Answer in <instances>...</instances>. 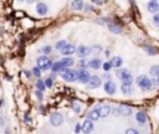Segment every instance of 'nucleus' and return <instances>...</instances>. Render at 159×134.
<instances>
[{"label":"nucleus","instance_id":"nucleus-1","mask_svg":"<svg viewBox=\"0 0 159 134\" xmlns=\"http://www.w3.org/2000/svg\"><path fill=\"white\" fill-rule=\"evenodd\" d=\"M135 83H137V86L140 87L143 91H149V89H152V87H153L152 79H149V78H148L147 76H144V74L138 76L137 79H135Z\"/></svg>","mask_w":159,"mask_h":134},{"label":"nucleus","instance_id":"nucleus-2","mask_svg":"<svg viewBox=\"0 0 159 134\" xmlns=\"http://www.w3.org/2000/svg\"><path fill=\"white\" fill-rule=\"evenodd\" d=\"M61 77H62L66 82H75V81L78 79V72H76L75 69L66 68V69L61 73Z\"/></svg>","mask_w":159,"mask_h":134},{"label":"nucleus","instance_id":"nucleus-3","mask_svg":"<svg viewBox=\"0 0 159 134\" xmlns=\"http://www.w3.org/2000/svg\"><path fill=\"white\" fill-rule=\"evenodd\" d=\"M37 67H40V69L46 71V69H48V68L52 67V62H51V60L48 57L41 56V57L37 58Z\"/></svg>","mask_w":159,"mask_h":134},{"label":"nucleus","instance_id":"nucleus-4","mask_svg":"<svg viewBox=\"0 0 159 134\" xmlns=\"http://www.w3.org/2000/svg\"><path fill=\"white\" fill-rule=\"evenodd\" d=\"M117 73H118V76H119V78L122 79L123 83H132L133 77H132V73H130L128 69L122 68V69H118Z\"/></svg>","mask_w":159,"mask_h":134},{"label":"nucleus","instance_id":"nucleus-5","mask_svg":"<svg viewBox=\"0 0 159 134\" xmlns=\"http://www.w3.org/2000/svg\"><path fill=\"white\" fill-rule=\"evenodd\" d=\"M50 123H51V125H53V127H60V125L63 123V117H62V114L58 113V112L52 113V114L50 115Z\"/></svg>","mask_w":159,"mask_h":134},{"label":"nucleus","instance_id":"nucleus-6","mask_svg":"<svg viewBox=\"0 0 159 134\" xmlns=\"http://www.w3.org/2000/svg\"><path fill=\"white\" fill-rule=\"evenodd\" d=\"M101 84H102V79H101L99 76H91V77H89V81H88L89 88L96 89V88L101 87Z\"/></svg>","mask_w":159,"mask_h":134},{"label":"nucleus","instance_id":"nucleus-7","mask_svg":"<svg viewBox=\"0 0 159 134\" xmlns=\"http://www.w3.org/2000/svg\"><path fill=\"white\" fill-rule=\"evenodd\" d=\"M149 73L153 76V79H152V82H153V84L154 86H158L159 84V66H152V68L149 69Z\"/></svg>","mask_w":159,"mask_h":134},{"label":"nucleus","instance_id":"nucleus-8","mask_svg":"<svg viewBox=\"0 0 159 134\" xmlns=\"http://www.w3.org/2000/svg\"><path fill=\"white\" fill-rule=\"evenodd\" d=\"M93 128H94L93 122H92L91 119H88V118L82 123V132H83L84 134H89V133H92Z\"/></svg>","mask_w":159,"mask_h":134},{"label":"nucleus","instance_id":"nucleus-9","mask_svg":"<svg viewBox=\"0 0 159 134\" xmlns=\"http://www.w3.org/2000/svg\"><path fill=\"white\" fill-rule=\"evenodd\" d=\"M91 52H92V51H91V48H89V47H87V46H83V45L76 48V53H77V55H78V57H81V58H84V57H86V56H88Z\"/></svg>","mask_w":159,"mask_h":134},{"label":"nucleus","instance_id":"nucleus-10","mask_svg":"<svg viewBox=\"0 0 159 134\" xmlns=\"http://www.w3.org/2000/svg\"><path fill=\"white\" fill-rule=\"evenodd\" d=\"M104 92L107 93V94H114L116 93V91H117V86L112 82V81H107L106 83H104Z\"/></svg>","mask_w":159,"mask_h":134},{"label":"nucleus","instance_id":"nucleus-11","mask_svg":"<svg viewBox=\"0 0 159 134\" xmlns=\"http://www.w3.org/2000/svg\"><path fill=\"white\" fill-rule=\"evenodd\" d=\"M117 112H118L120 115L127 117V115H130V113H132V108H130L129 105H127V104H120V105L117 107Z\"/></svg>","mask_w":159,"mask_h":134},{"label":"nucleus","instance_id":"nucleus-12","mask_svg":"<svg viewBox=\"0 0 159 134\" xmlns=\"http://www.w3.org/2000/svg\"><path fill=\"white\" fill-rule=\"evenodd\" d=\"M61 52H62V55H65V56H70V55H72V53L76 52V47H75L73 45H71V43H66V45L61 48Z\"/></svg>","mask_w":159,"mask_h":134},{"label":"nucleus","instance_id":"nucleus-13","mask_svg":"<svg viewBox=\"0 0 159 134\" xmlns=\"http://www.w3.org/2000/svg\"><path fill=\"white\" fill-rule=\"evenodd\" d=\"M111 110H112V108H111L109 105H106V104H103V105H99V107L97 108V112H98L99 117H102V118L107 117V115L111 113Z\"/></svg>","mask_w":159,"mask_h":134},{"label":"nucleus","instance_id":"nucleus-14","mask_svg":"<svg viewBox=\"0 0 159 134\" xmlns=\"http://www.w3.org/2000/svg\"><path fill=\"white\" fill-rule=\"evenodd\" d=\"M89 73L86 71V69H81V71H78V81L81 82V83H88V81H89Z\"/></svg>","mask_w":159,"mask_h":134},{"label":"nucleus","instance_id":"nucleus-15","mask_svg":"<svg viewBox=\"0 0 159 134\" xmlns=\"http://www.w3.org/2000/svg\"><path fill=\"white\" fill-rule=\"evenodd\" d=\"M102 65H103V63L101 62L99 58H92V60L88 62V67H91V68H93V69H98V68H101Z\"/></svg>","mask_w":159,"mask_h":134},{"label":"nucleus","instance_id":"nucleus-16","mask_svg":"<svg viewBox=\"0 0 159 134\" xmlns=\"http://www.w3.org/2000/svg\"><path fill=\"white\" fill-rule=\"evenodd\" d=\"M148 11L149 12H153V14H157L159 11V4L157 1H149L148 2Z\"/></svg>","mask_w":159,"mask_h":134},{"label":"nucleus","instance_id":"nucleus-17","mask_svg":"<svg viewBox=\"0 0 159 134\" xmlns=\"http://www.w3.org/2000/svg\"><path fill=\"white\" fill-rule=\"evenodd\" d=\"M108 29L113 34H120L122 32V26L118 24H114V22H108Z\"/></svg>","mask_w":159,"mask_h":134},{"label":"nucleus","instance_id":"nucleus-18","mask_svg":"<svg viewBox=\"0 0 159 134\" xmlns=\"http://www.w3.org/2000/svg\"><path fill=\"white\" fill-rule=\"evenodd\" d=\"M111 63H112V66H113V67L119 68V67H122V65H123V60H122V57L116 56V57H112Z\"/></svg>","mask_w":159,"mask_h":134},{"label":"nucleus","instance_id":"nucleus-19","mask_svg":"<svg viewBox=\"0 0 159 134\" xmlns=\"http://www.w3.org/2000/svg\"><path fill=\"white\" fill-rule=\"evenodd\" d=\"M135 120L139 123V124H144L147 122V114L144 112H138L135 114Z\"/></svg>","mask_w":159,"mask_h":134},{"label":"nucleus","instance_id":"nucleus-20","mask_svg":"<svg viewBox=\"0 0 159 134\" xmlns=\"http://www.w3.org/2000/svg\"><path fill=\"white\" fill-rule=\"evenodd\" d=\"M36 11H37V14H40V15H46V14H47V6H46L43 2H39L37 6H36Z\"/></svg>","mask_w":159,"mask_h":134},{"label":"nucleus","instance_id":"nucleus-21","mask_svg":"<svg viewBox=\"0 0 159 134\" xmlns=\"http://www.w3.org/2000/svg\"><path fill=\"white\" fill-rule=\"evenodd\" d=\"M120 91L123 94H130L132 93V83H122Z\"/></svg>","mask_w":159,"mask_h":134},{"label":"nucleus","instance_id":"nucleus-22","mask_svg":"<svg viewBox=\"0 0 159 134\" xmlns=\"http://www.w3.org/2000/svg\"><path fill=\"white\" fill-rule=\"evenodd\" d=\"M87 117H88V119H91L92 122H94V120H98V119H99V114H98L97 109H91V110L88 112Z\"/></svg>","mask_w":159,"mask_h":134},{"label":"nucleus","instance_id":"nucleus-23","mask_svg":"<svg viewBox=\"0 0 159 134\" xmlns=\"http://www.w3.org/2000/svg\"><path fill=\"white\" fill-rule=\"evenodd\" d=\"M71 7L73 10H82L83 7V1L82 0H73L72 4H71Z\"/></svg>","mask_w":159,"mask_h":134},{"label":"nucleus","instance_id":"nucleus-24","mask_svg":"<svg viewBox=\"0 0 159 134\" xmlns=\"http://www.w3.org/2000/svg\"><path fill=\"white\" fill-rule=\"evenodd\" d=\"M60 62H61V65H62L63 67H66V68H67V67H71V66L73 65V60H72L71 57H65V58H62Z\"/></svg>","mask_w":159,"mask_h":134},{"label":"nucleus","instance_id":"nucleus-25","mask_svg":"<svg viewBox=\"0 0 159 134\" xmlns=\"http://www.w3.org/2000/svg\"><path fill=\"white\" fill-rule=\"evenodd\" d=\"M144 50H145V52L149 53V55H157V53H158V50H157L155 47H153V46H149V45L144 46Z\"/></svg>","mask_w":159,"mask_h":134},{"label":"nucleus","instance_id":"nucleus-26","mask_svg":"<svg viewBox=\"0 0 159 134\" xmlns=\"http://www.w3.org/2000/svg\"><path fill=\"white\" fill-rule=\"evenodd\" d=\"M81 108H82V107H81V104H80L78 102H76V100L72 102V109H73L75 113H80V112H81Z\"/></svg>","mask_w":159,"mask_h":134},{"label":"nucleus","instance_id":"nucleus-27","mask_svg":"<svg viewBox=\"0 0 159 134\" xmlns=\"http://www.w3.org/2000/svg\"><path fill=\"white\" fill-rule=\"evenodd\" d=\"M36 87H37V89H39V91H41V92H42V91L46 88V86H45V82H43V81H41V79H39V81H37V83H36Z\"/></svg>","mask_w":159,"mask_h":134},{"label":"nucleus","instance_id":"nucleus-28","mask_svg":"<svg viewBox=\"0 0 159 134\" xmlns=\"http://www.w3.org/2000/svg\"><path fill=\"white\" fill-rule=\"evenodd\" d=\"M87 66H88V62H86V60H84V58H82V60H80V61H78V67H80L81 69H84Z\"/></svg>","mask_w":159,"mask_h":134},{"label":"nucleus","instance_id":"nucleus-29","mask_svg":"<svg viewBox=\"0 0 159 134\" xmlns=\"http://www.w3.org/2000/svg\"><path fill=\"white\" fill-rule=\"evenodd\" d=\"M102 67H103V69H104L106 72H108L113 66H112V63H111V62H108V61H107V62H104V63L102 65Z\"/></svg>","mask_w":159,"mask_h":134},{"label":"nucleus","instance_id":"nucleus-30","mask_svg":"<svg viewBox=\"0 0 159 134\" xmlns=\"http://www.w3.org/2000/svg\"><path fill=\"white\" fill-rule=\"evenodd\" d=\"M153 22H154L155 26L159 27V11H158L157 14H154V16H153Z\"/></svg>","mask_w":159,"mask_h":134},{"label":"nucleus","instance_id":"nucleus-31","mask_svg":"<svg viewBox=\"0 0 159 134\" xmlns=\"http://www.w3.org/2000/svg\"><path fill=\"white\" fill-rule=\"evenodd\" d=\"M52 84H53V79H52V77H48V78L45 81V86L50 88V87H52Z\"/></svg>","mask_w":159,"mask_h":134},{"label":"nucleus","instance_id":"nucleus-32","mask_svg":"<svg viewBox=\"0 0 159 134\" xmlns=\"http://www.w3.org/2000/svg\"><path fill=\"white\" fill-rule=\"evenodd\" d=\"M65 45H66V41H63V40H61V41H58V42L56 43V46H55V47H56L57 50H61V48H62V47H63Z\"/></svg>","mask_w":159,"mask_h":134},{"label":"nucleus","instance_id":"nucleus-33","mask_svg":"<svg viewBox=\"0 0 159 134\" xmlns=\"http://www.w3.org/2000/svg\"><path fill=\"white\" fill-rule=\"evenodd\" d=\"M32 73H34L36 77H40V76H41V69H40V67H34Z\"/></svg>","mask_w":159,"mask_h":134},{"label":"nucleus","instance_id":"nucleus-34","mask_svg":"<svg viewBox=\"0 0 159 134\" xmlns=\"http://www.w3.org/2000/svg\"><path fill=\"white\" fill-rule=\"evenodd\" d=\"M91 51H92V52L98 53V52H101V51H102V47H101V46H98V45H94V46H93V48H91Z\"/></svg>","mask_w":159,"mask_h":134},{"label":"nucleus","instance_id":"nucleus-35","mask_svg":"<svg viewBox=\"0 0 159 134\" xmlns=\"http://www.w3.org/2000/svg\"><path fill=\"white\" fill-rule=\"evenodd\" d=\"M80 132H82V124L77 123V124L75 125V133H76V134H78Z\"/></svg>","mask_w":159,"mask_h":134},{"label":"nucleus","instance_id":"nucleus-36","mask_svg":"<svg viewBox=\"0 0 159 134\" xmlns=\"http://www.w3.org/2000/svg\"><path fill=\"white\" fill-rule=\"evenodd\" d=\"M124 134H139V133H138L134 128H129V129H127V130H125V133H124Z\"/></svg>","mask_w":159,"mask_h":134},{"label":"nucleus","instance_id":"nucleus-37","mask_svg":"<svg viewBox=\"0 0 159 134\" xmlns=\"http://www.w3.org/2000/svg\"><path fill=\"white\" fill-rule=\"evenodd\" d=\"M51 51H52L51 46H45V47H42V52H43V53H46V55H47V53H50Z\"/></svg>","mask_w":159,"mask_h":134},{"label":"nucleus","instance_id":"nucleus-38","mask_svg":"<svg viewBox=\"0 0 159 134\" xmlns=\"http://www.w3.org/2000/svg\"><path fill=\"white\" fill-rule=\"evenodd\" d=\"M35 94H36V97H37V99H40V100L42 99V92H41V91H39V89H37Z\"/></svg>","mask_w":159,"mask_h":134},{"label":"nucleus","instance_id":"nucleus-39","mask_svg":"<svg viewBox=\"0 0 159 134\" xmlns=\"http://www.w3.org/2000/svg\"><path fill=\"white\" fill-rule=\"evenodd\" d=\"M84 7H86V11H88V10H91V7H92V6H91V5L88 4V5H86Z\"/></svg>","mask_w":159,"mask_h":134},{"label":"nucleus","instance_id":"nucleus-40","mask_svg":"<svg viewBox=\"0 0 159 134\" xmlns=\"http://www.w3.org/2000/svg\"><path fill=\"white\" fill-rule=\"evenodd\" d=\"M2 124H4V119L2 117H0V127H2Z\"/></svg>","mask_w":159,"mask_h":134},{"label":"nucleus","instance_id":"nucleus-41","mask_svg":"<svg viewBox=\"0 0 159 134\" xmlns=\"http://www.w3.org/2000/svg\"><path fill=\"white\" fill-rule=\"evenodd\" d=\"M93 2H96V4H102V0H92Z\"/></svg>","mask_w":159,"mask_h":134},{"label":"nucleus","instance_id":"nucleus-42","mask_svg":"<svg viewBox=\"0 0 159 134\" xmlns=\"http://www.w3.org/2000/svg\"><path fill=\"white\" fill-rule=\"evenodd\" d=\"M26 1H27V2H30V4H31V2H34V1H35V0H26Z\"/></svg>","mask_w":159,"mask_h":134},{"label":"nucleus","instance_id":"nucleus-43","mask_svg":"<svg viewBox=\"0 0 159 134\" xmlns=\"http://www.w3.org/2000/svg\"><path fill=\"white\" fill-rule=\"evenodd\" d=\"M1 104H2V99H0V107H1Z\"/></svg>","mask_w":159,"mask_h":134},{"label":"nucleus","instance_id":"nucleus-44","mask_svg":"<svg viewBox=\"0 0 159 134\" xmlns=\"http://www.w3.org/2000/svg\"><path fill=\"white\" fill-rule=\"evenodd\" d=\"M152 1H157V0H152Z\"/></svg>","mask_w":159,"mask_h":134}]
</instances>
